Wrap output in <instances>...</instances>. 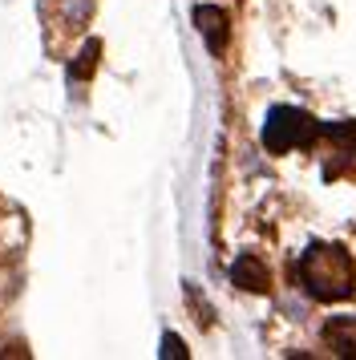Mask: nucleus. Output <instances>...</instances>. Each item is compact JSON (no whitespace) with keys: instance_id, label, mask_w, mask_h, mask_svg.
<instances>
[{"instance_id":"0eeeda50","label":"nucleus","mask_w":356,"mask_h":360,"mask_svg":"<svg viewBox=\"0 0 356 360\" xmlns=\"http://www.w3.org/2000/svg\"><path fill=\"white\" fill-rule=\"evenodd\" d=\"M162 356H186L182 340H178V336H166V340H162Z\"/></svg>"},{"instance_id":"f257e3e1","label":"nucleus","mask_w":356,"mask_h":360,"mask_svg":"<svg viewBox=\"0 0 356 360\" xmlns=\"http://www.w3.org/2000/svg\"><path fill=\"white\" fill-rule=\"evenodd\" d=\"M295 276L304 283V292L320 304H340L356 292V263L344 247L316 243L304 251V259L295 267Z\"/></svg>"},{"instance_id":"f03ea898","label":"nucleus","mask_w":356,"mask_h":360,"mask_svg":"<svg viewBox=\"0 0 356 360\" xmlns=\"http://www.w3.org/2000/svg\"><path fill=\"white\" fill-rule=\"evenodd\" d=\"M316 134H320V126L312 122V114L295 110V105H275L263 126V146L272 154H288L295 146H307Z\"/></svg>"},{"instance_id":"39448f33","label":"nucleus","mask_w":356,"mask_h":360,"mask_svg":"<svg viewBox=\"0 0 356 360\" xmlns=\"http://www.w3.org/2000/svg\"><path fill=\"white\" fill-rule=\"evenodd\" d=\"M324 340L336 356H356V316H340L324 328Z\"/></svg>"},{"instance_id":"20e7f679","label":"nucleus","mask_w":356,"mask_h":360,"mask_svg":"<svg viewBox=\"0 0 356 360\" xmlns=\"http://www.w3.org/2000/svg\"><path fill=\"white\" fill-rule=\"evenodd\" d=\"M231 279L239 283L243 292H267V283H272L267 267H263L255 255H243V259H235V267H231Z\"/></svg>"},{"instance_id":"423d86ee","label":"nucleus","mask_w":356,"mask_h":360,"mask_svg":"<svg viewBox=\"0 0 356 360\" xmlns=\"http://www.w3.org/2000/svg\"><path fill=\"white\" fill-rule=\"evenodd\" d=\"M97 53H101V45H97V41H89V45H85V53H81L77 69H73V77H89V73H94V65H97Z\"/></svg>"},{"instance_id":"7ed1b4c3","label":"nucleus","mask_w":356,"mask_h":360,"mask_svg":"<svg viewBox=\"0 0 356 360\" xmlns=\"http://www.w3.org/2000/svg\"><path fill=\"white\" fill-rule=\"evenodd\" d=\"M194 25H198V33L207 37L210 53H223V45H227V13L223 8H215V4L194 8Z\"/></svg>"}]
</instances>
